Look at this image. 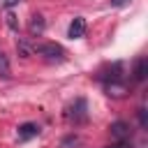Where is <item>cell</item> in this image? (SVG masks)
Returning a JSON list of instances; mask_svg holds the SVG:
<instances>
[{"label": "cell", "mask_w": 148, "mask_h": 148, "mask_svg": "<svg viewBox=\"0 0 148 148\" xmlns=\"http://www.w3.org/2000/svg\"><path fill=\"white\" fill-rule=\"evenodd\" d=\"M32 53L37 56H44L49 60H62L65 58V49L56 42H39V44H32Z\"/></svg>", "instance_id": "6da1fadb"}, {"label": "cell", "mask_w": 148, "mask_h": 148, "mask_svg": "<svg viewBox=\"0 0 148 148\" xmlns=\"http://www.w3.org/2000/svg\"><path fill=\"white\" fill-rule=\"evenodd\" d=\"M86 99H76L69 109H67V118L69 120H74V123H83L86 118H88V113H86Z\"/></svg>", "instance_id": "7a4b0ae2"}, {"label": "cell", "mask_w": 148, "mask_h": 148, "mask_svg": "<svg viewBox=\"0 0 148 148\" xmlns=\"http://www.w3.org/2000/svg\"><path fill=\"white\" fill-rule=\"evenodd\" d=\"M104 90H106V95H109V97H125L127 86H125L120 79H111V81H106V83H104Z\"/></svg>", "instance_id": "3957f363"}, {"label": "cell", "mask_w": 148, "mask_h": 148, "mask_svg": "<svg viewBox=\"0 0 148 148\" xmlns=\"http://www.w3.org/2000/svg\"><path fill=\"white\" fill-rule=\"evenodd\" d=\"M67 35H69L72 39H81V37L86 35V18H83V16H76V18L69 23Z\"/></svg>", "instance_id": "277c9868"}, {"label": "cell", "mask_w": 148, "mask_h": 148, "mask_svg": "<svg viewBox=\"0 0 148 148\" xmlns=\"http://www.w3.org/2000/svg\"><path fill=\"white\" fill-rule=\"evenodd\" d=\"M109 130H111V136H113L116 141H127V139H130V125H127V123H123V120L113 123Z\"/></svg>", "instance_id": "5b68a950"}, {"label": "cell", "mask_w": 148, "mask_h": 148, "mask_svg": "<svg viewBox=\"0 0 148 148\" xmlns=\"http://www.w3.org/2000/svg\"><path fill=\"white\" fill-rule=\"evenodd\" d=\"M37 134H39V125H35V123H25L18 127V141H28Z\"/></svg>", "instance_id": "8992f818"}, {"label": "cell", "mask_w": 148, "mask_h": 148, "mask_svg": "<svg viewBox=\"0 0 148 148\" xmlns=\"http://www.w3.org/2000/svg\"><path fill=\"white\" fill-rule=\"evenodd\" d=\"M146 74H148V60H146V58H139V60L134 62L132 79H134V81H143V79H146Z\"/></svg>", "instance_id": "52a82bcc"}, {"label": "cell", "mask_w": 148, "mask_h": 148, "mask_svg": "<svg viewBox=\"0 0 148 148\" xmlns=\"http://www.w3.org/2000/svg\"><path fill=\"white\" fill-rule=\"evenodd\" d=\"M44 28H46V21H44V16L35 14V16H32V21H30V25H28L30 35H42V32H44Z\"/></svg>", "instance_id": "ba28073f"}, {"label": "cell", "mask_w": 148, "mask_h": 148, "mask_svg": "<svg viewBox=\"0 0 148 148\" xmlns=\"http://www.w3.org/2000/svg\"><path fill=\"white\" fill-rule=\"evenodd\" d=\"M0 76L2 79H7L9 76V60H7V56L0 51Z\"/></svg>", "instance_id": "9c48e42d"}, {"label": "cell", "mask_w": 148, "mask_h": 148, "mask_svg": "<svg viewBox=\"0 0 148 148\" xmlns=\"http://www.w3.org/2000/svg\"><path fill=\"white\" fill-rule=\"evenodd\" d=\"M16 51H18V53H21L23 58H28V56L32 53V46H28L25 42H18V44H16Z\"/></svg>", "instance_id": "30bf717a"}, {"label": "cell", "mask_w": 148, "mask_h": 148, "mask_svg": "<svg viewBox=\"0 0 148 148\" xmlns=\"http://www.w3.org/2000/svg\"><path fill=\"white\" fill-rule=\"evenodd\" d=\"M7 25H9V28H14V30L18 28V21H16V16H14L12 12H7Z\"/></svg>", "instance_id": "8fae6325"}, {"label": "cell", "mask_w": 148, "mask_h": 148, "mask_svg": "<svg viewBox=\"0 0 148 148\" xmlns=\"http://www.w3.org/2000/svg\"><path fill=\"white\" fill-rule=\"evenodd\" d=\"M139 123H141V127H148V116H146V109L143 106L139 109Z\"/></svg>", "instance_id": "7c38bea8"}, {"label": "cell", "mask_w": 148, "mask_h": 148, "mask_svg": "<svg viewBox=\"0 0 148 148\" xmlns=\"http://www.w3.org/2000/svg\"><path fill=\"white\" fill-rule=\"evenodd\" d=\"M106 148H132V146H130L127 141H116L113 146H106Z\"/></svg>", "instance_id": "4fadbf2b"}, {"label": "cell", "mask_w": 148, "mask_h": 148, "mask_svg": "<svg viewBox=\"0 0 148 148\" xmlns=\"http://www.w3.org/2000/svg\"><path fill=\"white\" fill-rule=\"evenodd\" d=\"M109 2H111L113 7H123V5H127L130 0H109Z\"/></svg>", "instance_id": "5bb4252c"}, {"label": "cell", "mask_w": 148, "mask_h": 148, "mask_svg": "<svg viewBox=\"0 0 148 148\" xmlns=\"http://www.w3.org/2000/svg\"><path fill=\"white\" fill-rule=\"evenodd\" d=\"M2 2H5V7H14V5L21 2V0H2Z\"/></svg>", "instance_id": "9a60e30c"}]
</instances>
